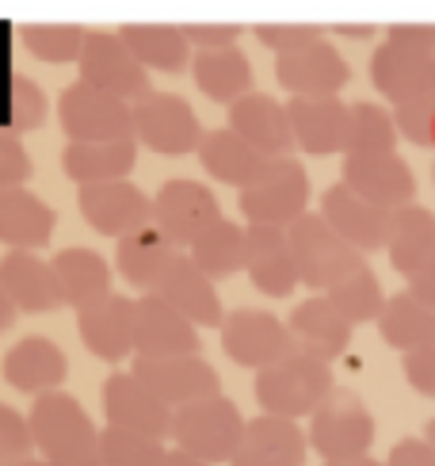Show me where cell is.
<instances>
[{
  "instance_id": "cell-34",
  "label": "cell",
  "mask_w": 435,
  "mask_h": 466,
  "mask_svg": "<svg viewBox=\"0 0 435 466\" xmlns=\"http://www.w3.org/2000/svg\"><path fill=\"white\" fill-rule=\"evenodd\" d=\"M191 76H195V88H199L207 100L226 104V107L252 92V62L237 46L195 50Z\"/></svg>"
},
{
  "instance_id": "cell-12",
  "label": "cell",
  "mask_w": 435,
  "mask_h": 466,
  "mask_svg": "<svg viewBox=\"0 0 435 466\" xmlns=\"http://www.w3.org/2000/svg\"><path fill=\"white\" fill-rule=\"evenodd\" d=\"M76 207L85 222L100 238H126L153 222V199L130 180H107V184H81L76 187Z\"/></svg>"
},
{
  "instance_id": "cell-5",
  "label": "cell",
  "mask_w": 435,
  "mask_h": 466,
  "mask_svg": "<svg viewBox=\"0 0 435 466\" xmlns=\"http://www.w3.org/2000/svg\"><path fill=\"white\" fill-rule=\"evenodd\" d=\"M306 432H309V448L325 462H332V459L370 455L379 424H374V413L351 386H332L329 398L313 410Z\"/></svg>"
},
{
  "instance_id": "cell-4",
  "label": "cell",
  "mask_w": 435,
  "mask_h": 466,
  "mask_svg": "<svg viewBox=\"0 0 435 466\" xmlns=\"http://www.w3.org/2000/svg\"><path fill=\"white\" fill-rule=\"evenodd\" d=\"M245 417L237 410V401H229L226 394H210L199 401L176 405L172 413V436L176 448L203 459V462H229L237 443L245 436Z\"/></svg>"
},
{
  "instance_id": "cell-47",
  "label": "cell",
  "mask_w": 435,
  "mask_h": 466,
  "mask_svg": "<svg viewBox=\"0 0 435 466\" xmlns=\"http://www.w3.org/2000/svg\"><path fill=\"white\" fill-rule=\"evenodd\" d=\"M35 177L31 153L19 142V134L0 130V187H19Z\"/></svg>"
},
{
  "instance_id": "cell-57",
  "label": "cell",
  "mask_w": 435,
  "mask_h": 466,
  "mask_svg": "<svg viewBox=\"0 0 435 466\" xmlns=\"http://www.w3.org/2000/svg\"><path fill=\"white\" fill-rule=\"evenodd\" d=\"M66 466H104V459H100V451H96V455H85V459H73Z\"/></svg>"
},
{
  "instance_id": "cell-54",
  "label": "cell",
  "mask_w": 435,
  "mask_h": 466,
  "mask_svg": "<svg viewBox=\"0 0 435 466\" xmlns=\"http://www.w3.org/2000/svg\"><path fill=\"white\" fill-rule=\"evenodd\" d=\"M157 466H210V462L195 459V455H187V451H180V448H172V451H165V459L157 462Z\"/></svg>"
},
{
  "instance_id": "cell-55",
  "label": "cell",
  "mask_w": 435,
  "mask_h": 466,
  "mask_svg": "<svg viewBox=\"0 0 435 466\" xmlns=\"http://www.w3.org/2000/svg\"><path fill=\"white\" fill-rule=\"evenodd\" d=\"M15 314H19V309L12 306V299H8V290H5V283H0V333H5V329H12Z\"/></svg>"
},
{
  "instance_id": "cell-16",
  "label": "cell",
  "mask_w": 435,
  "mask_h": 466,
  "mask_svg": "<svg viewBox=\"0 0 435 466\" xmlns=\"http://www.w3.org/2000/svg\"><path fill=\"white\" fill-rule=\"evenodd\" d=\"M275 81L290 96H336L351 81V69L344 62V54L321 35L298 50H287L275 57Z\"/></svg>"
},
{
  "instance_id": "cell-15",
  "label": "cell",
  "mask_w": 435,
  "mask_h": 466,
  "mask_svg": "<svg viewBox=\"0 0 435 466\" xmlns=\"http://www.w3.org/2000/svg\"><path fill=\"white\" fill-rule=\"evenodd\" d=\"M309 432L294 417L264 413L245 424V436L226 466H306Z\"/></svg>"
},
{
  "instance_id": "cell-42",
  "label": "cell",
  "mask_w": 435,
  "mask_h": 466,
  "mask_svg": "<svg viewBox=\"0 0 435 466\" xmlns=\"http://www.w3.org/2000/svg\"><path fill=\"white\" fill-rule=\"evenodd\" d=\"M165 440H153L142 432H126V429H107L100 432V459L104 466H157L165 459Z\"/></svg>"
},
{
  "instance_id": "cell-59",
  "label": "cell",
  "mask_w": 435,
  "mask_h": 466,
  "mask_svg": "<svg viewBox=\"0 0 435 466\" xmlns=\"http://www.w3.org/2000/svg\"><path fill=\"white\" fill-rule=\"evenodd\" d=\"M19 466H54V462H46L43 455H38V459H27V462H19Z\"/></svg>"
},
{
  "instance_id": "cell-35",
  "label": "cell",
  "mask_w": 435,
  "mask_h": 466,
  "mask_svg": "<svg viewBox=\"0 0 435 466\" xmlns=\"http://www.w3.org/2000/svg\"><path fill=\"white\" fill-rule=\"evenodd\" d=\"M374 325H379L382 344L393 348V352H401V356L435 344V309L428 302H420L409 287L386 299L382 314Z\"/></svg>"
},
{
  "instance_id": "cell-27",
  "label": "cell",
  "mask_w": 435,
  "mask_h": 466,
  "mask_svg": "<svg viewBox=\"0 0 435 466\" xmlns=\"http://www.w3.org/2000/svg\"><path fill=\"white\" fill-rule=\"evenodd\" d=\"M287 325H290V333L298 337V348L321 356L325 363L340 360L351 348V333H355V321L329 295H309L306 302H298L290 309Z\"/></svg>"
},
{
  "instance_id": "cell-17",
  "label": "cell",
  "mask_w": 435,
  "mask_h": 466,
  "mask_svg": "<svg viewBox=\"0 0 435 466\" xmlns=\"http://www.w3.org/2000/svg\"><path fill=\"white\" fill-rule=\"evenodd\" d=\"M218 218H222L218 196L199 180H187V177L168 180V184L157 187V196H153V222L161 226L180 248H187Z\"/></svg>"
},
{
  "instance_id": "cell-3",
  "label": "cell",
  "mask_w": 435,
  "mask_h": 466,
  "mask_svg": "<svg viewBox=\"0 0 435 466\" xmlns=\"http://www.w3.org/2000/svg\"><path fill=\"white\" fill-rule=\"evenodd\" d=\"M290 233V248H294V260H298V276L302 287H309L313 295H325L340 283L351 271L367 268V252H359L355 245H348L340 233L329 226V218L321 215H306L298 222L287 226Z\"/></svg>"
},
{
  "instance_id": "cell-60",
  "label": "cell",
  "mask_w": 435,
  "mask_h": 466,
  "mask_svg": "<svg viewBox=\"0 0 435 466\" xmlns=\"http://www.w3.org/2000/svg\"><path fill=\"white\" fill-rule=\"evenodd\" d=\"M431 180H435V165H431Z\"/></svg>"
},
{
  "instance_id": "cell-36",
  "label": "cell",
  "mask_w": 435,
  "mask_h": 466,
  "mask_svg": "<svg viewBox=\"0 0 435 466\" xmlns=\"http://www.w3.org/2000/svg\"><path fill=\"white\" fill-rule=\"evenodd\" d=\"M389 264L409 279L435 257V215L420 203H409L393 210V229H389Z\"/></svg>"
},
{
  "instance_id": "cell-1",
  "label": "cell",
  "mask_w": 435,
  "mask_h": 466,
  "mask_svg": "<svg viewBox=\"0 0 435 466\" xmlns=\"http://www.w3.org/2000/svg\"><path fill=\"white\" fill-rule=\"evenodd\" d=\"M332 386H336L332 363L306 352V348H294L290 356L275 360L271 367H260V371H256L252 394H256V401H260L264 413L302 420V417H313V410L329 398Z\"/></svg>"
},
{
  "instance_id": "cell-11",
  "label": "cell",
  "mask_w": 435,
  "mask_h": 466,
  "mask_svg": "<svg viewBox=\"0 0 435 466\" xmlns=\"http://www.w3.org/2000/svg\"><path fill=\"white\" fill-rule=\"evenodd\" d=\"M130 371L142 379L161 401H168L172 410H176V405L210 398V394H222V375H218L199 352H180V356H134Z\"/></svg>"
},
{
  "instance_id": "cell-18",
  "label": "cell",
  "mask_w": 435,
  "mask_h": 466,
  "mask_svg": "<svg viewBox=\"0 0 435 466\" xmlns=\"http://www.w3.org/2000/svg\"><path fill=\"white\" fill-rule=\"evenodd\" d=\"M340 180L363 199L389 210L417 203V177L398 153H344Z\"/></svg>"
},
{
  "instance_id": "cell-39",
  "label": "cell",
  "mask_w": 435,
  "mask_h": 466,
  "mask_svg": "<svg viewBox=\"0 0 435 466\" xmlns=\"http://www.w3.org/2000/svg\"><path fill=\"white\" fill-rule=\"evenodd\" d=\"M398 119L382 104H351V127H348V146L344 153H398Z\"/></svg>"
},
{
  "instance_id": "cell-56",
  "label": "cell",
  "mask_w": 435,
  "mask_h": 466,
  "mask_svg": "<svg viewBox=\"0 0 435 466\" xmlns=\"http://www.w3.org/2000/svg\"><path fill=\"white\" fill-rule=\"evenodd\" d=\"M325 466H386V462L370 459V455H359V459H332V462H325Z\"/></svg>"
},
{
  "instance_id": "cell-7",
  "label": "cell",
  "mask_w": 435,
  "mask_h": 466,
  "mask_svg": "<svg viewBox=\"0 0 435 466\" xmlns=\"http://www.w3.org/2000/svg\"><path fill=\"white\" fill-rule=\"evenodd\" d=\"M57 123L69 142H118L134 138V104L96 88L88 81H73L57 100Z\"/></svg>"
},
{
  "instance_id": "cell-31",
  "label": "cell",
  "mask_w": 435,
  "mask_h": 466,
  "mask_svg": "<svg viewBox=\"0 0 435 466\" xmlns=\"http://www.w3.org/2000/svg\"><path fill=\"white\" fill-rule=\"evenodd\" d=\"M195 153H199V165L207 168V177H214L218 184H229V187H248L260 177V168L268 165L264 153L252 142H245L233 127L207 130Z\"/></svg>"
},
{
  "instance_id": "cell-46",
  "label": "cell",
  "mask_w": 435,
  "mask_h": 466,
  "mask_svg": "<svg viewBox=\"0 0 435 466\" xmlns=\"http://www.w3.org/2000/svg\"><path fill=\"white\" fill-rule=\"evenodd\" d=\"M252 35L260 38L264 50H271L275 57H279L287 50H298V46L313 43V38H321L325 27L321 24H256Z\"/></svg>"
},
{
  "instance_id": "cell-14",
  "label": "cell",
  "mask_w": 435,
  "mask_h": 466,
  "mask_svg": "<svg viewBox=\"0 0 435 466\" xmlns=\"http://www.w3.org/2000/svg\"><path fill=\"white\" fill-rule=\"evenodd\" d=\"M172 405L157 398L134 371H111L104 382V417L115 429L142 432L153 440L172 436Z\"/></svg>"
},
{
  "instance_id": "cell-10",
  "label": "cell",
  "mask_w": 435,
  "mask_h": 466,
  "mask_svg": "<svg viewBox=\"0 0 435 466\" xmlns=\"http://www.w3.org/2000/svg\"><path fill=\"white\" fill-rule=\"evenodd\" d=\"M218 333H222V352L237 367H252V371L271 367L275 360H283L298 348V337L290 333V325L268 314V309H229Z\"/></svg>"
},
{
  "instance_id": "cell-52",
  "label": "cell",
  "mask_w": 435,
  "mask_h": 466,
  "mask_svg": "<svg viewBox=\"0 0 435 466\" xmlns=\"http://www.w3.org/2000/svg\"><path fill=\"white\" fill-rule=\"evenodd\" d=\"M409 290H412V295H417L420 302H428V306L435 309V257H431L420 271H412V276H409Z\"/></svg>"
},
{
  "instance_id": "cell-33",
  "label": "cell",
  "mask_w": 435,
  "mask_h": 466,
  "mask_svg": "<svg viewBox=\"0 0 435 466\" xmlns=\"http://www.w3.org/2000/svg\"><path fill=\"white\" fill-rule=\"evenodd\" d=\"M118 35H123V43L134 50V57L146 69H157V73L191 69L195 46H191L184 24H123Z\"/></svg>"
},
{
  "instance_id": "cell-43",
  "label": "cell",
  "mask_w": 435,
  "mask_h": 466,
  "mask_svg": "<svg viewBox=\"0 0 435 466\" xmlns=\"http://www.w3.org/2000/svg\"><path fill=\"white\" fill-rule=\"evenodd\" d=\"M50 115V100L38 81H31V76L15 73L12 85H8V130L12 134H31L46 123Z\"/></svg>"
},
{
  "instance_id": "cell-37",
  "label": "cell",
  "mask_w": 435,
  "mask_h": 466,
  "mask_svg": "<svg viewBox=\"0 0 435 466\" xmlns=\"http://www.w3.org/2000/svg\"><path fill=\"white\" fill-rule=\"evenodd\" d=\"M54 264L57 276V290H62V302L81 309L96 299L111 295V264L92 248H62Z\"/></svg>"
},
{
  "instance_id": "cell-6",
  "label": "cell",
  "mask_w": 435,
  "mask_h": 466,
  "mask_svg": "<svg viewBox=\"0 0 435 466\" xmlns=\"http://www.w3.org/2000/svg\"><path fill=\"white\" fill-rule=\"evenodd\" d=\"M309 210V177L298 157H268L248 187H241V215L264 226H290Z\"/></svg>"
},
{
  "instance_id": "cell-9",
  "label": "cell",
  "mask_w": 435,
  "mask_h": 466,
  "mask_svg": "<svg viewBox=\"0 0 435 466\" xmlns=\"http://www.w3.org/2000/svg\"><path fill=\"white\" fill-rule=\"evenodd\" d=\"M76 69H81V81L118 96V100H126V104L146 100L153 92L149 69L137 62L118 31H88Z\"/></svg>"
},
{
  "instance_id": "cell-32",
  "label": "cell",
  "mask_w": 435,
  "mask_h": 466,
  "mask_svg": "<svg viewBox=\"0 0 435 466\" xmlns=\"http://www.w3.org/2000/svg\"><path fill=\"white\" fill-rule=\"evenodd\" d=\"M137 165V138H118V142H69L62 149V172L81 187V184H107V180H126Z\"/></svg>"
},
{
  "instance_id": "cell-41",
  "label": "cell",
  "mask_w": 435,
  "mask_h": 466,
  "mask_svg": "<svg viewBox=\"0 0 435 466\" xmlns=\"http://www.w3.org/2000/svg\"><path fill=\"white\" fill-rule=\"evenodd\" d=\"M325 295H329L336 306H340L355 325L379 321L382 306H386L382 283H379V276L370 271V264H367V268H359V271H351V276H344V279L336 283L332 290H325Z\"/></svg>"
},
{
  "instance_id": "cell-49",
  "label": "cell",
  "mask_w": 435,
  "mask_h": 466,
  "mask_svg": "<svg viewBox=\"0 0 435 466\" xmlns=\"http://www.w3.org/2000/svg\"><path fill=\"white\" fill-rule=\"evenodd\" d=\"M187 38L195 50H222V46H237V38L245 35L241 24H184Z\"/></svg>"
},
{
  "instance_id": "cell-28",
  "label": "cell",
  "mask_w": 435,
  "mask_h": 466,
  "mask_svg": "<svg viewBox=\"0 0 435 466\" xmlns=\"http://www.w3.org/2000/svg\"><path fill=\"white\" fill-rule=\"evenodd\" d=\"M8 386L19 394H46V390H62V382L69 379V360L66 352L46 337H24L12 344L0 363Z\"/></svg>"
},
{
  "instance_id": "cell-58",
  "label": "cell",
  "mask_w": 435,
  "mask_h": 466,
  "mask_svg": "<svg viewBox=\"0 0 435 466\" xmlns=\"http://www.w3.org/2000/svg\"><path fill=\"white\" fill-rule=\"evenodd\" d=\"M424 436H428V440H431V448H435V417H431V420H428V424H424Z\"/></svg>"
},
{
  "instance_id": "cell-29",
  "label": "cell",
  "mask_w": 435,
  "mask_h": 466,
  "mask_svg": "<svg viewBox=\"0 0 435 466\" xmlns=\"http://www.w3.org/2000/svg\"><path fill=\"white\" fill-rule=\"evenodd\" d=\"M176 252H180V245H176L157 222H149L142 229L126 233V238H118L115 268L134 290H153L157 279H161L168 271V264L176 260Z\"/></svg>"
},
{
  "instance_id": "cell-13",
  "label": "cell",
  "mask_w": 435,
  "mask_h": 466,
  "mask_svg": "<svg viewBox=\"0 0 435 466\" xmlns=\"http://www.w3.org/2000/svg\"><path fill=\"white\" fill-rule=\"evenodd\" d=\"M134 329L137 299L118 295V290L76 309V333H81L88 352L104 363H123L126 356H134Z\"/></svg>"
},
{
  "instance_id": "cell-44",
  "label": "cell",
  "mask_w": 435,
  "mask_h": 466,
  "mask_svg": "<svg viewBox=\"0 0 435 466\" xmlns=\"http://www.w3.org/2000/svg\"><path fill=\"white\" fill-rule=\"evenodd\" d=\"M35 432H31V420L12 410V405L0 401V466H19L35 459Z\"/></svg>"
},
{
  "instance_id": "cell-24",
  "label": "cell",
  "mask_w": 435,
  "mask_h": 466,
  "mask_svg": "<svg viewBox=\"0 0 435 466\" xmlns=\"http://www.w3.org/2000/svg\"><path fill=\"white\" fill-rule=\"evenodd\" d=\"M370 85L386 96L389 104H405L417 96H435V54L420 50H405L382 43L370 54Z\"/></svg>"
},
{
  "instance_id": "cell-25",
  "label": "cell",
  "mask_w": 435,
  "mask_h": 466,
  "mask_svg": "<svg viewBox=\"0 0 435 466\" xmlns=\"http://www.w3.org/2000/svg\"><path fill=\"white\" fill-rule=\"evenodd\" d=\"M245 142H252L264 157H290L298 149V138H294L290 127V111L287 104L271 100L264 92H248L237 104H229V123Z\"/></svg>"
},
{
  "instance_id": "cell-51",
  "label": "cell",
  "mask_w": 435,
  "mask_h": 466,
  "mask_svg": "<svg viewBox=\"0 0 435 466\" xmlns=\"http://www.w3.org/2000/svg\"><path fill=\"white\" fill-rule=\"evenodd\" d=\"M386 466H435V448L428 436H405L389 448Z\"/></svg>"
},
{
  "instance_id": "cell-40",
  "label": "cell",
  "mask_w": 435,
  "mask_h": 466,
  "mask_svg": "<svg viewBox=\"0 0 435 466\" xmlns=\"http://www.w3.org/2000/svg\"><path fill=\"white\" fill-rule=\"evenodd\" d=\"M85 38H88V31L81 24H24L19 27L24 50L35 54L38 62H50V66L81 62Z\"/></svg>"
},
{
  "instance_id": "cell-48",
  "label": "cell",
  "mask_w": 435,
  "mask_h": 466,
  "mask_svg": "<svg viewBox=\"0 0 435 466\" xmlns=\"http://www.w3.org/2000/svg\"><path fill=\"white\" fill-rule=\"evenodd\" d=\"M401 371H405V382L417 394L435 398V344L417 348V352H405L401 356Z\"/></svg>"
},
{
  "instance_id": "cell-26",
  "label": "cell",
  "mask_w": 435,
  "mask_h": 466,
  "mask_svg": "<svg viewBox=\"0 0 435 466\" xmlns=\"http://www.w3.org/2000/svg\"><path fill=\"white\" fill-rule=\"evenodd\" d=\"M0 283H5L19 314H50V309L66 306L62 290H57L54 264L38 257L35 248H8L0 257Z\"/></svg>"
},
{
  "instance_id": "cell-21",
  "label": "cell",
  "mask_w": 435,
  "mask_h": 466,
  "mask_svg": "<svg viewBox=\"0 0 435 466\" xmlns=\"http://www.w3.org/2000/svg\"><path fill=\"white\" fill-rule=\"evenodd\" d=\"M290 127L298 149L309 157H332L344 153L348 146V127H351V104L340 96H290Z\"/></svg>"
},
{
  "instance_id": "cell-2",
  "label": "cell",
  "mask_w": 435,
  "mask_h": 466,
  "mask_svg": "<svg viewBox=\"0 0 435 466\" xmlns=\"http://www.w3.org/2000/svg\"><path fill=\"white\" fill-rule=\"evenodd\" d=\"M31 432L35 448L46 462L66 466L73 459H85L100 451V429L85 413V405L66 390H46L31 401Z\"/></svg>"
},
{
  "instance_id": "cell-30",
  "label": "cell",
  "mask_w": 435,
  "mask_h": 466,
  "mask_svg": "<svg viewBox=\"0 0 435 466\" xmlns=\"http://www.w3.org/2000/svg\"><path fill=\"white\" fill-rule=\"evenodd\" d=\"M57 215L46 199L35 191L19 187H0V245L8 248H46L54 238Z\"/></svg>"
},
{
  "instance_id": "cell-8",
  "label": "cell",
  "mask_w": 435,
  "mask_h": 466,
  "mask_svg": "<svg viewBox=\"0 0 435 466\" xmlns=\"http://www.w3.org/2000/svg\"><path fill=\"white\" fill-rule=\"evenodd\" d=\"M134 138L161 157H187L203 142V123L184 96L149 92L134 104Z\"/></svg>"
},
{
  "instance_id": "cell-38",
  "label": "cell",
  "mask_w": 435,
  "mask_h": 466,
  "mask_svg": "<svg viewBox=\"0 0 435 466\" xmlns=\"http://www.w3.org/2000/svg\"><path fill=\"white\" fill-rule=\"evenodd\" d=\"M187 257L199 264L210 279H226L245 271L248 264V226H237L233 218L210 222L199 238L187 245Z\"/></svg>"
},
{
  "instance_id": "cell-50",
  "label": "cell",
  "mask_w": 435,
  "mask_h": 466,
  "mask_svg": "<svg viewBox=\"0 0 435 466\" xmlns=\"http://www.w3.org/2000/svg\"><path fill=\"white\" fill-rule=\"evenodd\" d=\"M386 43L405 46V50H420V54H435V24H389Z\"/></svg>"
},
{
  "instance_id": "cell-23",
  "label": "cell",
  "mask_w": 435,
  "mask_h": 466,
  "mask_svg": "<svg viewBox=\"0 0 435 466\" xmlns=\"http://www.w3.org/2000/svg\"><path fill=\"white\" fill-rule=\"evenodd\" d=\"M153 290L168 306L180 309L184 318H191L199 329H222V321H226V306L218 299L214 279L187 257V252H176V260L168 264L165 276L157 279Z\"/></svg>"
},
{
  "instance_id": "cell-45",
  "label": "cell",
  "mask_w": 435,
  "mask_h": 466,
  "mask_svg": "<svg viewBox=\"0 0 435 466\" xmlns=\"http://www.w3.org/2000/svg\"><path fill=\"white\" fill-rule=\"evenodd\" d=\"M393 119L409 146L435 149V96H417V100L393 104Z\"/></svg>"
},
{
  "instance_id": "cell-20",
  "label": "cell",
  "mask_w": 435,
  "mask_h": 466,
  "mask_svg": "<svg viewBox=\"0 0 435 466\" xmlns=\"http://www.w3.org/2000/svg\"><path fill=\"white\" fill-rule=\"evenodd\" d=\"M245 276L268 299H290L294 295V287L302 283V276H298V260H294L287 226L248 222V264H245Z\"/></svg>"
},
{
  "instance_id": "cell-22",
  "label": "cell",
  "mask_w": 435,
  "mask_h": 466,
  "mask_svg": "<svg viewBox=\"0 0 435 466\" xmlns=\"http://www.w3.org/2000/svg\"><path fill=\"white\" fill-rule=\"evenodd\" d=\"M199 325L168 306L157 290H142L137 299V329H134V356H180L199 352Z\"/></svg>"
},
{
  "instance_id": "cell-19",
  "label": "cell",
  "mask_w": 435,
  "mask_h": 466,
  "mask_svg": "<svg viewBox=\"0 0 435 466\" xmlns=\"http://www.w3.org/2000/svg\"><path fill=\"white\" fill-rule=\"evenodd\" d=\"M321 215L329 218V226L340 233L348 245H355L359 252H382L389 245V229H393V210L363 199L359 191H351L344 180L329 187L321 196Z\"/></svg>"
},
{
  "instance_id": "cell-53",
  "label": "cell",
  "mask_w": 435,
  "mask_h": 466,
  "mask_svg": "<svg viewBox=\"0 0 435 466\" xmlns=\"http://www.w3.org/2000/svg\"><path fill=\"white\" fill-rule=\"evenodd\" d=\"M332 31H336V35H344V38H355V43H363V38H374V35H379V27H374V24H336Z\"/></svg>"
}]
</instances>
